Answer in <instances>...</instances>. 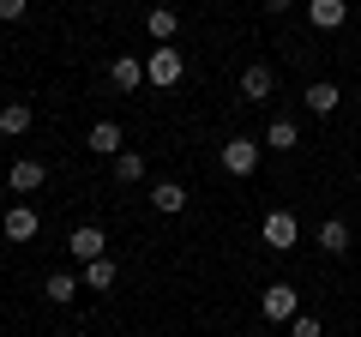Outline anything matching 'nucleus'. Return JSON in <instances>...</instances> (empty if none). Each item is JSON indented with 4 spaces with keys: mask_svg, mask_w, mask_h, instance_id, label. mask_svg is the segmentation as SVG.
Listing matches in <instances>:
<instances>
[{
    "mask_svg": "<svg viewBox=\"0 0 361 337\" xmlns=\"http://www.w3.org/2000/svg\"><path fill=\"white\" fill-rule=\"evenodd\" d=\"M259 145H265V139H247V133H235V139H223V168L247 181V175L259 168Z\"/></svg>",
    "mask_w": 361,
    "mask_h": 337,
    "instance_id": "nucleus-1",
    "label": "nucleus"
},
{
    "mask_svg": "<svg viewBox=\"0 0 361 337\" xmlns=\"http://www.w3.org/2000/svg\"><path fill=\"white\" fill-rule=\"evenodd\" d=\"M180 73H187V61H180V49H151V61H145V78H151L157 91H169V85H180Z\"/></svg>",
    "mask_w": 361,
    "mask_h": 337,
    "instance_id": "nucleus-2",
    "label": "nucleus"
},
{
    "mask_svg": "<svg viewBox=\"0 0 361 337\" xmlns=\"http://www.w3.org/2000/svg\"><path fill=\"white\" fill-rule=\"evenodd\" d=\"M66 247H73L78 265H90V259H103V253H109V235L97 229V223H78V229L66 235Z\"/></svg>",
    "mask_w": 361,
    "mask_h": 337,
    "instance_id": "nucleus-3",
    "label": "nucleus"
},
{
    "mask_svg": "<svg viewBox=\"0 0 361 337\" xmlns=\"http://www.w3.org/2000/svg\"><path fill=\"white\" fill-rule=\"evenodd\" d=\"M259 235H265V247H271V253H289V247L301 241V223L289 217V211H271V217H265V229H259Z\"/></svg>",
    "mask_w": 361,
    "mask_h": 337,
    "instance_id": "nucleus-4",
    "label": "nucleus"
},
{
    "mask_svg": "<svg viewBox=\"0 0 361 337\" xmlns=\"http://www.w3.org/2000/svg\"><path fill=\"white\" fill-rule=\"evenodd\" d=\"M259 313H265V319H295V313H301L295 283H271L265 295H259Z\"/></svg>",
    "mask_w": 361,
    "mask_h": 337,
    "instance_id": "nucleus-5",
    "label": "nucleus"
},
{
    "mask_svg": "<svg viewBox=\"0 0 361 337\" xmlns=\"http://www.w3.org/2000/svg\"><path fill=\"white\" fill-rule=\"evenodd\" d=\"M271 91H277V73H271L265 61H253L241 73V97H247V103H271Z\"/></svg>",
    "mask_w": 361,
    "mask_h": 337,
    "instance_id": "nucleus-6",
    "label": "nucleus"
},
{
    "mask_svg": "<svg viewBox=\"0 0 361 337\" xmlns=\"http://www.w3.org/2000/svg\"><path fill=\"white\" fill-rule=\"evenodd\" d=\"M0 229H6V241H37V211L30 205H6V217H0Z\"/></svg>",
    "mask_w": 361,
    "mask_h": 337,
    "instance_id": "nucleus-7",
    "label": "nucleus"
},
{
    "mask_svg": "<svg viewBox=\"0 0 361 337\" xmlns=\"http://www.w3.org/2000/svg\"><path fill=\"white\" fill-rule=\"evenodd\" d=\"M145 30H151L157 49H169V42H175V30H180V13H175V6H151V13H145Z\"/></svg>",
    "mask_w": 361,
    "mask_h": 337,
    "instance_id": "nucleus-8",
    "label": "nucleus"
},
{
    "mask_svg": "<svg viewBox=\"0 0 361 337\" xmlns=\"http://www.w3.org/2000/svg\"><path fill=\"white\" fill-rule=\"evenodd\" d=\"M42 181H49V168H42L37 157H18V163H13V175H6V187H13V193H37Z\"/></svg>",
    "mask_w": 361,
    "mask_h": 337,
    "instance_id": "nucleus-9",
    "label": "nucleus"
},
{
    "mask_svg": "<svg viewBox=\"0 0 361 337\" xmlns=\"http://www.w3.org/2000/svg\"><path fill=\"white\" fill-rule=\"evenodd\" d=\"M313 241H319V253H331V259H343V253H349V223H343V217H325Z\"/></svg>",
    "mask_w": 361,
    "mask_h": 337,
    "instance_id": "nucleus-10",
    "label": "nucleus"
},
{
    "mask_svg": "<svg viewBox=\"0 0 361 337\" xmlns=\"http://www.w3.org/2000/svg\"><path fill=\"white\" fill-rule=\"evenodd\" d=\"M301 97H307V109H313V115H337V103H343V91H337L331 78H313V85H307Z\"/></svg>",
    "mask_w": 361,
    "mask_h": 337,
    "instance_id": "nucleus-11",
    "label": "nucleus"
},
{
    "mask_svg": "<svg viewBox=\"0 0 361 337\" xmlns=\"http://www.w3.org/2000/svg\"><path fill=\"white\" fill-rule=\"evenodd\" d=\"M109 78H115V91H139V85H145V61L115 54V61H109Z\"/></svg>",
    "mask_w": 361,
    "mask_h": 337,
    "instance_id": "nucleus-12",
    "label": "nucleus"
},
{
    "mask_svg": "<svg viewBox=\"0 0 361 337\" xmlns=\"http://www.w3.org/2000/svg\"><path fill=\"white\" fill-rule=\"evenodd\" d=\"M307 18H313L319 30H337V25L349 18V0H307Z\"/></svg>",
    "mask_w": 361,
    "mask_h": 337,
    "instance_id": "nucleus-13",
    "label": "nucleus"
},
{
    "mask_svg": "<svg viewBox=\"0 0 361 337\" xmlns=\"http://www.w3.org/2000/svg\"><path fill=\"white\" fill-rule=\"evenodd\" d=\"M85 145L97 157H121V127H115V121H97V127L85 133Z\"/></svg>",
    "mask_w": 361,
    "mask_h": 337,
    "instance_id": "nucleus-14",
    "label": "nucleus"
},
{
    "mask_svg": "<svg viewBox=\"0 0 361 337\" xmlns=\"http://www.w3.org/2000/svg\"><path fill=\"white\" fill-rule=\"evenodd\" d=\"M151 205L163 211V217H175V211H187V187H180V181H157L151 187Z\"/></svg>",
    "mask_w": 361,
    "mask_h": 337,
    "instance_id": "nucleus-15",
    "label": "nucleus"
},
{
    "mask_svg": "<svg viewBox=\"0 0 361 337\" xmlns=\"http://www.w3.org/2000/svg\"><path fill=\"white\" fill-rule=\"evenodd\" d=\"M265 145H271V151H295V145H301V127H295L289 115H277V121L265 127Z\"/></svg>",
    "mask_w": 361,
    "mask_h": 337,
    "instance_id": "nucleus-16",
    "label": "nucleus"
},
{
    "mask_svg": "<svg viewBox=\"0 0 361 337\" xmlns=\"http://www.w3.org/2000/svg\"><path fill=\"white\" fill-rule=\"evenodd\" d=\"M30 121H37V115H30V103H6V109H0V133H6V139H25Z\"/></svg>",
    "mask_w": 361,
    "mask_h": 337,
    "instance_id": "nucleus-17",
    "label": "nucleus"
},
{
    "mask_svg": "<svg viewBox=\"0 0 361 337\" xmlns=\"http://www.w3.org/2000/svg\"><path fill=\"white\" fill-rule=\"evenodd\" d=\"M85 289H103V295L115 289V259H109V253H103V259H90V265H85Z\"/></svg>",
    "mask_w": 361,
    "mask_h": 337,
    "instance_id": "nucleus-18",
    "label": "nucleus"
},
{
    "mask_svg": "<svg viewBox=\"0 0 361 337\" xmlns=\"http://www.w3.org/2000/svg\"><path fill=\"white\" fill-rule=\"evenodd\" d=\"M42 295H49V301H54V307H66V301H73V295H78V277H73V271H54V277H49V283H42Z\"/></svg>",
    "mask_w": 361,
    "mask_h": 337,
    "instance_id": "nucleus-19",
    "label": "nucleus"
},
{
    "mask_svg": "<svg viewBox=\"0 0 361 337\" xmlns=\"http://www.w3.org/2000/svg\"><path fill=\"white\" fill-rule=\"evenodd\" d=\"M115 181H127V187L145 181V157H139V151H121V157H115Z\"/></svg>",
    "mask_w": 361,
    "mask_h": 337,
    "instance_id": "nucleus-20",
    "label": "nucleus"
},
{
    "mask_svg": "<svg viewBox=\"0 0 361 337\" xmlns=\"http://www.w3.org/2000/svg\"><path fill=\"white\" fill-rule=\"evenodd\" d=\"M289 337H325V325L313 319V313H295V319H289Z\"/></svg>",
    "mask_w": 361,
    "mask_h": 337,
    "instance_id": "nucleus-21",
    "label": "nucleus"
},
{
    "mask_svg": "<svg viewBox=\"0 0 361 337\" xmlns=\"http://www.w3.org/2000/svg\"><path fill=\"white\" fill-rule=\"evenodd\" d=\"M25 13H30V0H0V18H6V25H18Z\"/></svg>",
    "mask_w": 361,
    "mask_h": 337,
    "instance_id": "nucleus-22",
    "label": "nucleus"
},
{
    "mask_svg": "<svg viewBox=\"0 0 361 337\" xmlns=\"http://www.w3.org/2000/svg\"><path fill=\"white\" fill-rule=\"evenodd\" d=\"M259 6H265V13H289V6H295V0H259Z\"/></svg>",
    "mask_w": 361,
    "mask_h": 337,
    "instance_id": "nucleus-23",
    "label": "nucleus"
}]
</instances>
